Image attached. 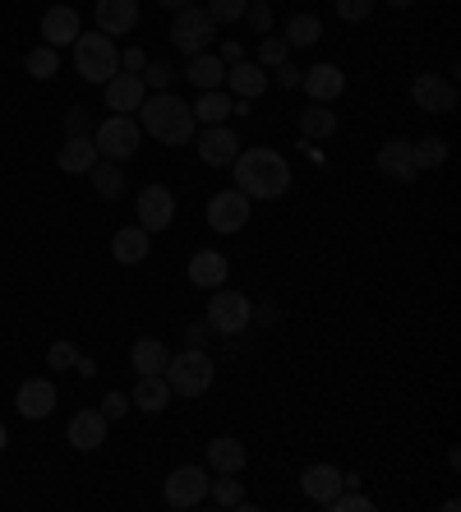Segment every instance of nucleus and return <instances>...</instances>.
I'll use <instances>...</instances> for the list:
<instances>
[{
    "mask_svg": "<svg viewBox=\"0 0 461 512\" xmlns=\"http://www.w3.org/2000/svg\"><path fill=\"white\" fill-rule=\"evenodd\" d=\"M231 176H236V190L254 199H282L291 190V162H286L277 148H240L236 162H231Z\"/></svg>",
    "mask_w": 461,
    "mask_h": 512,
    "instance_id": "f257e3e1",
    "label": "nucleus"
},
{
    "mask_svg": "<svg viewBox=\"0 0 461 512\" xmlns=\"http://www.w3.org/2000/svg\"><path fill=\"white\" fill-rule=\"evenodd\" d=\"M139 130L148 134V139H157V143L180 148V143L194 139L199 120H194L190 102H180L176 93H148L143 97V107H139Z\"/></svg>",
    "mask_w": 461,
    "mask_h": 512,
    "instance_id": "f03ea898",
    "label": "nucleus"
},
{
    "mask_svg": "<svg viewBox=\"0 0 461 512\" xmlns=\"http://www.w3.org/2000/svg\"><path fill=\"white\" fill-rule=\"evenodd\" d=\"M162 379L171 383V397H203L208 388H213V379H217V365H213V356H208L203 346H185L180 356L166 360Z\"/></svg>",
    "mask_w": 461,
    "mask_h": 512,
    "instance_id": "7ed1b4c3",
    "label": "nucleus"
},
{
    "mask_svg": "<svg viewBox=\"0 0 461 512\" xmlns=\"http://www.w3.org/2000/svg\"><path fill=\"white\" fill-rule=\"evenodd\" d=\"M70 51H74V74L83 84H107L111 74H120V51L107 33H79Z\"/></svg>",
    "mask_w": 461,
    "mask_h": 512,
    "instance_id": "20e7f679",
    "label": "nucleus"
},
{
    "mask_svg": "<svg viewBox=\"0 0 461 512\" xmlns=\"http://www.w3.org/2000/svg\"><path fill=\"white\" fill-rule=\"evenodd\" d=\"M249 319H254V305H249L245 291L213 286V296H208V314H203V323H208L213 333L236 337V333H245V328H249Z\"/></svg>",
    "mask_w": 461,
    "mask_h": 512,
    "instance_id": "39448f33",
    "label": "nucleus"
},
{
    "mask_svg": "<svg viewBox=\"0 0 461 512\" xmlns=\"http://www.w3.org/2000/svg\"><path fill=\"white\" fill-rule=\"evenodd\" d=\"M93 143H97V153L111 157V162H130V157L143 148V130H139V120L134 116L111 111V116L93 130Z\"/></svg>",
    "mask_w": 461,
    "mask_h": 512,
    "instance_id": "423d86ee",
    "label": "nucleus"
},
{
    "mask_svg": "<svg viewBox=\"0 0 461 512\" xmlns=\"http://www.w3.org/2000/svg\"><path fill=\"white\" fill-rule=\"evenodd\" d=\"M213 37H217V24L203 5H185V10H176V19H171V47L176 51H185V56L213 51Z\"/></svg>",
    "mask_w": 461,
    "mask_h": 512,
    "instance_id": "0eeeda50",
    "label": "nucleus"
},
{
    "mask_svg": "<svg viewBox=\"0 0 461 512\" xmlns=\"http://www.w3.org/2000/svg\"><path fill=\"white\" fill-rule=\"evenodd\" d=\"M411 102L420 111H429V116H452L457 111V84L448 74H415Z\"/></svg>",
    "mask_w": 461,
    "mask_h": 512,
    "instance_id": "6e6552de",
    "label": "nucleus"
},
{
    "mask_svg": "<svg viewBox=\"0 0 461 512\" xmlns=\"http://www.w3.org/2000/svg\"><path fill=\"white\" fill-rule=\"evenodd\" d=\"M134 217H139V227L148 236H157V231H166L176 222V194L166 190V185H143L139 203H134Z\"/></svg>",
    "mask_w": 461,
    "mask_h": 512,
    "instance_id": "1a4fd4ad",
    "label": "nucleus"
},
{
    "mask_svg": "<svg viewBox=\"0 0 461 512\" xmlns=\"http://www.w3.org/2000/svg\"><path fill=\"white\" fill-rule=\"evenodd\" d=\"M208 485H213V476L203 471V466H176L171 476H166V503L171 508H199L203 499H208Z\"/></svg>",
    "mask_w": 461,
    "mask_h": 512,
    "instance_id": "9d476101",
    "label": "nucleus"
},
{
    "mask_svg": "<svg viewBox=\"0 0 461 512\" xmlns=\"http://www.w3.org/2000/svg\"><path fill=\"white\" fill-rule=\"evenodd\" d=\"M194 148H199V162L203 167H231L240 153V139L236 130H226V125H203V130H194Z\"/></svg>",
    "mask_w": 461,
    "mask_h": 512,
    "instance_id": "9b49d317",
    "label": "nucleus"
},
{
    "mask_svg": "<svg viewBox=\"0 0 461 512\" xmlns=\"http://www.w3.org/2000/svg\"><path fill=\"white\" fill-rule=\"evenodd\" d=\"M249 222V199L231 185V190H217L213 199H208V227L222 231V236H236L240 227Z\"/></svg>",
    "mask_w": 461,
    "mask_h": 512,
    "instance_id": "f8f14e48",
    "label": "nucleus"
},
{
    "mask_svg": "<svg viewBox=\"0 0 461 512\" xmlns=\"http://www.w3.org/2000/svg\"><path fill=\"white\" fill-rule=\"evenodd\" d=\"M102 97H107V111L134 116V111L143 107V97H148V84H143V74L120 70V74H111L107 84H102Z\"/></svg>",
    "mask_w": 461,
    "mask_h": 512,
    "instance_id": "ddd939ff",
    "label": "nucleus"
},
{
    "mask_svg": "<svg viewBox=\"0 0 461 512\" xmlns=\"http://www.w3.org/2000/svg\"><path fill=\"white\" fill-rule=\"evenodd\" d=\"M97 33L107 37H130L139 28V0H97Z\"/></svg>",
    "mask_w": 461,
    "mask_h": 512,
    "instance_id": "4468645a",
    "label": "nucleus"
},
{
    "mask_svg": "<svg viewBox=\"0 0 461 512\" xmlns=\"http://www.w3.org/2000/svg\"><path fill=\"white\" fill-rule=\"evenodd\" d=\"M374 167H379V176L397 180V185H411L420 171H415V157H411V139H388L374 153Z\"/></svg>",
    "mask_w": 461,
    "mask_h": 512,
    "instance_id": "2eb2a0df",
    "label": "nucleus"
},
{
    "mask_svg": "<svg viewBox=\"0 0 461 512\" xmlns=\"http://www.w3.org/2000/svg\"><path fill=\"white\" fill-rule=\"evenodd\" d=\"M300 88L309 93V102H337L346 88V74L332 65V60H319V65H309L305 74H300Z\"/></svg>",
    "mask_w": 461,
    "mask_h": 512,
    "instance_id": "dca6fc26",
    "label": "nucleus"
},
{
    "mask_svg": "<svg viewBox=\"0 0 461 512\" xmlns=\"http://www.w3.org/2000/svg\"><path fill=\"white\" fill-rule=\"evenodd\" d=\"M14 411L24 420H47L56 411V383L51 379H28L19 393H14Z\"/></svg>",
    "mask_w": 461,
    "mask_h": 512,
    "instance_id": "f3484780",
    "label": "nucleus"
},
{
    "mask_svg": "<svg viewBox=\"0 0 461 512\" xmlns=\"http://www.w3.org/2000/svg\"><path fill=\"white\" fill-rule=\"evenodd\" d=\"M107 425L111 420L102 416V411H74V420H70V448L74 453H97L102 443H107Z\"/></svg>",
    "mask_w": 461,
    "mask_h": 512,
    "instance_id": "a211bd4d",
    "label": "nucleus"
},
{
    "mask_svg": "<svg viewBox=\"0 0 461 512\" xmlns=\"http://www.w3.org/2000/svg\"><path fill=\"white\" fill-rule=\"evenodd\" d=\"M300 489H305L309 503H323V508H328V503L342 494V471H337L332 462H314V466H305Z\"/></svg>",
    "mask_w": 461,
    "mask_h": 512,
    "instance_id": "6ab92c4d",
    "label": "nucleus"
},
{
    "mask_svg": "<svg viewBox=\"0 0 461 512\" xmlns=\"http://www.w3.org/2000/svg\"><path fill=\"white\" fill-rule=\"evenodd\" d=\"M83 33L79 24V10H70V5H51L47 14H42V42L47 47H74V37Z\"/></svg>",
    "mask_w": 461,
    "mask_h": 512,
    "instance_id": "aec40b11",
    "label": "nucleus"
},
{
    "mask_svg": "<svg viewBox=\"0 0 461 512\" xmlns=\"http://www.w3.org/2000/svg\"><path fill=\"white\" fill-rule=\"evenodd\" d=\"M226 84H231L236 97H245V102H259L268 93V70H263L259 60H236V65H226Z\"/></svg>",
    "mask_w": 461,
    "mask_h": 512,
    "instance_id": "412c9836",
    "label": "nucleus"
},
{
    "mask_svg": "<svg viewBox=\"0 0 461 512\" xmlns=\"http://www.w3.org/2000/svg\"><path fill=\"white\" fill-rule=\"evenodd\" d=\"M111 254H116V263H125V268H139V263L153 254V236H148L139 222H130V227H120L116 236H111Z\"/></svg>",
    "mask_w": 461,
    "mask_h": 512,
    "instance_id": "4be33fe9",
    "label": "nucleus"
},
{
    "mask_svg": "<svg viewBox=\"0 0 461 512\" xmlns=\"http://www.w3.org/2000/svg\"><path fill=\"white\" fill-rule=\"evenodd\" d=\"M97 157H102V153H97L93 134H70V139H65V148L56 153V162H60V171H65V176H88Z\"/></svg>",
    "mask_w": 461,
    "mask_h": 512,
    "instance_id": "5701e85b",
    "label": "nucleus"
},
{
    "mask_svg": "<svg viewBox=\"0 0 461 512\" xmlns=\"http://www.w3.org/2000/svg\"><path fill=\"white\" fill-rule=\"evenodd\" d=\"M226 273H231V263H226L222 250H199L190 259V282L203 286V291H213V286H226Z\"/></svg>",
    "mask_w": 461,
    "mask_h": 512,
    "instance_id": "b1692460",
    "label": "nucleus"
},
{
    "mask_svg": "<svg viewBox=\"0 0 461 512\" xmlns=\"http://www.w3.org/2000/svg\"><path fill=\"white\" fill-rule=\"evenodd\" d=\"M130 406L148 411V416L166 411V406H171V383H166L162 374H139V383H134V393H130Z\"/></svg>",
    "mask_w": 461,
    "mask_h": 512,
    "instance_id": "393cba45",
    "label": "nucleus"
},
{
    "mask_svg": "<svg viewBox=\"0 0 461 512\" xmlns=\"http://www.w3.org/2000/svg\"><path fill=\"white\" fill-rule=\"evenodd\" d=\"M185 79H190L199 93H213V88L226 84V65L217 60V51H199V56H190V65H185Z\"/></svg>",
    "mask_w": 461,
    "mask_h": 512,
    "instance_id": "a878e982",
    "label": "nucleus"
},
{
    "mask_svg": "<svg viewBox=\"0 0 461 512\" xmlns=\"http://www.w3.org/2000/svg\"><path fill=\"white\" fill-rule=\"evenodd\" d=\"M245 462H249V453H245V443L240 439H231V434H222V439H213L208 443V466H213L217 476H222V471H245Z\"/></svg>",
    "mask_w": 461,
    "mask_h": 512,
    "instance_id": "bb28decb",
    "label": "nucleus"
},
{
    "mask_svg": "<svg viewBox=\"0 0 461 512\" xmlns=\"http://www.w3.org/2000/svg\"><path fill=\"white\" fill-rule=\"evenodd\" d=\"M166 360H171V351H166L157 337H143V342L130 346V365L134 374H162L166 370Z\"/></svg>",
    "mask_w": 461,
    "mask_h": 512,
    "instance_id": "cd10ccee",
    "label": "nucleus"
},
{
    "mask_svg": "<svg viewBox=\"0 0 461 512\" xmlns=\"http://www.w3.org/2000/svg\"><path fill=\"white\" fill-rule=\"evenodd\" d=\"M300 134L305 139H332L337 134V111H328V102H309L300 111Z\"/></svg>",
    "mask_w": 461,
    "mask_h": 512,
    "instance_id": "c85d7f7f",
    "label": "nucleus"
},
{
    "mask_svg": "<svg viewBox=\"0 0 461 512\" xmlns=\"http://www.w3.org/2000/svg\"><path fill=\"white\" fill-rule=\"evenodd\" d=\"M88 176H93L97 194H102L107 203H111V199H120V190H125V171H120V162H111V157H97Z\"/></svg>",
    "mask_w": 461,
    "mask_h": 512,
    "instance_id": "c756f323",
    "label": "nucleus"
},
{
    "mask_svg": "<svg viewBox=\"0 0 461 512\" xmlns=\"http://www.w3.org/2000/svg\"><path fill=\"white\" fill-rule=\"evenodd\" d=\"M208 499L217 508H245V480H236V471H222V480L208 485Z\"/></svg>",
    "mask_w": 461,
    "mask_h": 512,
    "instance_id": "7c9ffc66",
    "label": "nucleus"
},
{
    "mask_svg": "<svg viewBox=\"0 0 461 512\" xmlns=\"http://www.w3.org/2000/svg\"><path fill=\"white\" fill-rule=\"evenodd\" d=\"M323 37V24L314 14H291L286 19V47H314Z\"/></svg>",
    "mask_w": 461,
    "mask_h": 512,
    "instance_id": "2f4dec72",
    "label": "nucleus"
},
{
    "mask_svg": "<svg viewBox=\"0 0 461 512\" xmlns=\"http://www.w3.org/2000/svg\"><path fill=\"white\" fill-rule=\"evenodd\" d=\"M226 116H231V97L222 88H213V93H203L194 102V120H203V125H226Z\"/></svg>",
    "mask_w": 461,
    "mask_h": 512,
    "instance_id": "473e14b6",
    "label": "nucleus"
},
{
    "mask_svg": "<svg viewBox=\"0 0 461 512\" xmlns=\"http://www.w3.org/2000/svg\"><path fill=\"white\" fill-rule=\"evenodd\" d=\"M411 157H415V171H438L443 162H448V143L434 139V134H429V139H415Z\"/></svg>",
    "mask_w": 461,
    "mask_h": 512,
    "instance_id": "72a5a7b5",
    "label": "nucleus"
},
{
    "mask_svg": "<svg viewBox=\"0 0 461 512\" xmlns=\"http://www.w3.org/2000/svg\"><path fill=\"white\" fill-rule=\"evenodd\" d=\"M24 70L33 74V79H51V74L60 70V51L42 42V47H33V51L24 56Z\"/></svg>",
    "mask_w": 461,
    "mask_h": 512,
    "instance_id": "f704fd0d",
    "label": "nucleus"
},
{
    "mask_svg": "<svg viewBox=\"0 0 461 512\" xmlns=\"http://www.w3.org/2000/svg\"><path fill=\"white\" fill-rule=\"evenodd\" d=\"M143 84L153 88V93H171V84H176L171 60H148V65H143Z\"/></svg>",
    "mask_w": 461,
    "mask_h": 512,
    "instance_id": "c9c22d12",
    "label": "nucleus"
},
{
    "mask_svg": "<svg viewBox=\"0 0 461 512\" xmlns=\"http://www.w3.org/2000/svg\"><path fill=\"white\" fill-rule=\"evenodd\" d=\"M203 10L213 14V24L222 28V24H240V19H245L249 0H213V5H203Z\"/></svg>",
    "mask_w": 461,
    "mask_h": 512,
    "instance_id": "e433bc0d",
    "label": "nucleus"
},
{
    "mask_svg": "<svg viewBox=\"0 0 461 512\" xmlns=\"http://www.w3.org/2000/svg\"><path fill=\"white\" fill-rule=\"evenodd\" d=\"M374 5H379V0H332L337 19H346V24H365L369 14H374Z\"/></svg>",
    "mask_w": 461,
    "mask_h": 512,
    "instance_id": "4c0bfd02",
    "label": "nucleus"
},
{
    "mask_svg": "<svg viewBox=\"0 0 461 512\" xmlns=\"http://www.w3.org/2000/svg\"><path fill=\"white\" fill-rule=\"evenodd\" d=\"M286 51H291V47H286V37H263V42H259V65H263V70H277L282 60H291Z\"/></svg>",
    "mask_w": 461,
    "mask_h": 512,
    "instance_id": "58836bf2",
    "label": "nucleus"
},
{
    "mask_svg": "<svg viewBox=\"0 0 461 512\" xmlns=\"http://www.w3.org/2000/svg\"><path fill=\"white\" fill-rule=\"evenodd\" d=\"M328 508L332 512H369V508H374V499H365L360 489H342V494H337Z\"/></svg>",
    "mask_w": 461,
    "mask_h": 512,
    "instance_id": "ea45409f",
    "label": "nucleus"
},
{
    "mask_svg": "<svg viewBox=\"0 0 461 512\" xmlns=\"http://www.w3.org/2000/svg\"><path fill=\"white\" fill-rule=\"evenodd\" d=\"M74 360H79V346L74 342H51V351H47L51 370H74Z\"/></svg>",
    "mask_w": 461,
    "mask_h": 512,
    "instance_id": "a19ab883",
    "label": "nucleus"
},
{
    "mask_svg": "<svg viewBox=\"0 0 461 512\" xmlns=\"http://www.w3.org/2000/svg\"><path fill=\"white\" fill-rule=\"evenodd\" d=\"M300 65H291V60H282V65H277V70H268V84H277L286 93V88H300Z\"/></svg>",
    "mask_w": 461,
    "mask_h": 512,
    "instance_id": "79ce46f5",
    "label": "nucleus"
},
{
    "mask_svg": "<svg viewBox=\"0 0 461 512\" xmlns=\"http://www.w3.org/2000/svg\"><path fill=\"white\" fill-rule=\"evenodd\" d=\"M245 19H249V28H254L259 37L272 33V5H259V0H254V5L245 10Z\"/></svg>",
    "mask_w": 461,
    "mask_h": 512,
    "instance_id": "37998d69",
    "label": "nucleus"
},
{
    "mask_svg": "<svg viewBox=\"0 0 461 512\" xmlns=\"http://www.w3.org/2000/svg\"><path fill=\"white\" fill-rule=\"evenodd\" d=\"M102 416H107V420H125V416H130V393H107V397H102Z\"/></svg>",
    "mask_w": 461,
    "mask_h": 512,
    "instance_id": "c03bdc74",
    "label": "nucleus"
},
{
    "mask_svg": "<svg viewBox=\"0 0 461 512\" xmlns=\"http://www.w3.org/2000/svg\"><path fill=\"white\" fill-rule=\"evenodd\" d=\"M65 130L70 134H93V116H88V107H70V120H65Z\"/></svg>",
    "mask_w": 461,
    "mask_h": 512,
    "instance_id": "a18cd8bd",
    "label": "nucleus"
},
{
    "mask_svg": "<svg viewBox=\"0 0 461 512\" xmlns=\"http://www.w3.org/2000/svg\"><path fill=\"white\" fill-rule=\"evenodd\" d=\"M143 65H148V56H143V47H130V51H120V70H130V74H143Z\"/></svg>",
    "mask_w": 461,
    "mask_h": 512,
    "instance_id": "49530a36",
    "label": "nucleus"
},
{
    "mask_svg": "<svg viewBox=\"0 0 461 512\" xmlns=\"http://www.w3.org/2000/svg\"><path fill=\"white\" fill-rule=\"evenodd\" d=\"M217 60H222V65H236V60H245V47H240V42H222Z\"/></svg>",
    "mask_w": 461,
    "mask_h": 512,
    "instance_id": "de8ad7c7",
    "label": "nucleus"
},
{
    "mask_svg": "<svg viewBox=\"0 0 461 512\" xmlns=\"http://www.w3.org/2000/svg\"><path fill=\"white\" fill-rule=\"evenodd\" d=\"M208 333H213L208 323H190V328H185V342H190V346H203V342H208Z\"/></svg>",
    "mask_w": 461,
    "mask_h": 512,
    "instance_id": "09e8293b",
    "label": "nucleus"
},
{
    "mask_svg": "<svg viewBox=\"0 0 461 512\" xmlns=\"http://www.w3.org/2000/svg\"><path fill=\"white\" fill-rule=\"evenodd\" d=\"M74 370H79V379H93V374H97V360L79 356V360H74Z\"/></svg>",
    "mask_w": 461,
    "mask_h": 512,
    "instance_id": "8fccbe9b",
    "label": "nucleus"
},
{
    "mask_svg": "<svg viewBox=\"0 0 461 512\" xmlns=\"http://www.w3.org/2000/svg\"><path fill=\"white\" fill-rule=\"evenodd\" d=\"M157 5H162V10H171V14H176V10H185L190 0H157Z\"/></svg>",
    "mask_w": 461,
    "mask_h": 512,
    "instance_id": "3c124183",
    "label": "nucleus"
},
{
    "mask_svg": "<svg viewBox=\"0 0 461 512\" xmlns=\"http://www.w3.org/2000/svg\"><path fill=\"white\" fill-rule=\"evenodd\" d=\"M383 5H388V10H411L415 0H383Z\"/></svg>",
    "mask_w": 461,
    "mask_h": 512,
    "instance_id": "603ef678",
    "label": "nucleus"
},
{
    "mask_svg": "<svg viewBox=\"0 0 461 512\" xmlns=\"http://www.w3.org/2000/svg\"><path fill=\"white\" fill-rule=\"evenodd\" d=\"M5 448H10V429L0 425V453H5Z\"/></svg>",
    "mask_w": 461,
    "mask_h": 512,
    "instance_id": "864d4df0",
    "label": "nucleus"
},
{
    "mask_svg": "<svg viewBox=\"0 0 461 512\" xmlns=\"http://www.w3.org/2000/svg\"><path fill=\"white\" fill-rule=\"evenodd\" d=\"M259 5H272V0H259Z\"/></svg>",
    "mask_w": 461,
    "mask_h": 512,
    "instance_id": "5fc2aeb1",
    "label": "nucleus"
}]
</instances>
